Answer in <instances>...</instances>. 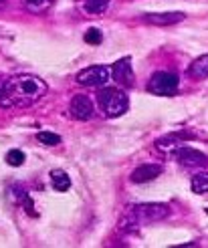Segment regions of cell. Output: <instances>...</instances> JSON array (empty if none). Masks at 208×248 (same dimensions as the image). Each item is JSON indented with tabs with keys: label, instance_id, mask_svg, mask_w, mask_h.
Returning <instances> with one entry per match:
<instances>
[{
	"label": "cell",
	"instance_id": "cell-10",
	"mask_svg": "<svg viewBox=\"0 0 208 248\" xmlns=\"http://www.w3.org/2000/svg\"><path fill=\"white\" fill-rule=\"evenodd\" d=\"M162 171H164V168H162L160 164H142V166H138L136 170L131 171L129 180H131L133 184H145V182L156 180Z\"/></svg>",
	"mask_w": 208,
	"mask_h": 248
},
{
	"label": "cell",
	"instance_id": "cell-8",
	"mask_svg": "<svg viewBox=\"0 0 208 248\" xmlns=\"http://www.w3.org/2000/svg\"><path fill=\"white\" fill-rule=\"evenodd\" d=\"M112 77H113V81H117L119 85H124V87H131L133 85V81H136V75H133L131 59L129 57H124V59H119L117 63H113Z\"/></svg>",
	"mask_w": 208,
	"mask_h": 248
},
{
	"label": "cell",
	"instance_id": "cell-15",
	"mask_svg": "<svg viewBox=\"0 0 208 248\" xmlns=\"http://www.w3.org/2000/svg\"><path fill=\"white\" fill-rule=\"evenodd\" d=\"M24 6L32 15H43L53 6V0H24Z\"/></svg>",
	"mask_w": 208,
	"mask_h": 248
},
{
	"label": "cell",
	"instance_id": "cell-7",
	"mask_svg": "<svg viewBox=\"0 0 208 248\" xmlns=\"http://www.w3.org/2000/svg\"><path fill=\"white\" fill-rule=\"evenodd\" d=\"M69 115L75 121H89L95 115L93 101L87 95H73L69 103Z\"/></svg>",
	"mask_w": 208,
	"mask_h": 248
},
{
	"label": "cell",
	"instance_id": "cell-1",
	"mask_svg": "<svg viewBox=\"0 0 208 248\" xmlns=\"http://www.w3.org/2000/svg\"><path fill=\"white\" fill-rule=\"evenodd\" d=\"M47 89V83L36 75L22 73V75L10 77L0 89V107H29L45 97Z\"/></svg>",
	"mask_w": 208,
	"mask_h": 248
},
{
	"label": "cell",
	"instance_id": "cell-2",
	"mask_svg": "<svg viewBox=\"0 0 208 248\" xmlns=\"http://www.w3.org/2000/svg\"><path fill=\"white\" fill-rule=\"evenodd\" d=\"M97 101L107 117H121L129 109L128 95L115 87H101V91L97 93Z\"/></svg>",
	"mask_w": 208,
	"mask_h": 248
},
{
	"label": "cell",
	"instance_id": "cell-19",
	"mask_svg": "<svg viewBox=\"0 0 208 248\" xmlns=\"http://www.w3.org/2000/svg\"><path fill=\"white\" fill-rule=\"evenodd\" d=\"M83 41L87 43V45H99V43L103 41V34H101V31H99V29H89L87 32H85Z\"/></svg>",
	"mask_w": 208,
	"mask_h": 248
},
{
	"label": "cell",
	"instance_id": "cell-5",
	"mask_svg": "<svg viewBox=\"0 0 208 248\" xmlns=\"http://www.w3.org/2000/svg\"><path fill=\"white\" fill-rule=\"evenodd\" d=\"M77 83L83 87H105L112 79V69L107 65H91L87 69H81L77 73Z\"/></svg>",
	"mask_w": 208,
	"mask_h": 248
},
{
	"label": "cell",
	"instance_id": "cell-12",
	"mask_svg": "<svg viewBox=\"0 0 208 248\" xmlns=\"http://www.w3.org/2000/svg\"><path fill=\"white\" fill-rule=\"evenodd\" d=\"M186 73H188V77L194 79V81L206 79L208 77V55H200V57L194 59Z\"/></svg>",
	"mask_w": 208,
	"mask_h": 248
},
{
	"label": "cell",
	"instance_id": "cell-9",
	"mask_svg": "<svg viewBox=\"0 0 208 248\" xmlns=\"http://www.w3.org/2000/svg\"><path fill=\"white\" fill-rule=\"evenodd\" d=\"M184 12H145L142 20L154 24V27H172V24L184 20Z\"/></svg>",
	"mask_w": 208,
	"mask_h": 248
},
{
	"label": "cell",
	"instance_id": "cell-14",
	"mask_svg": "<svg viewBox=\"0 0 208 248\" xmlns=\"http://www.w3.org/2000/svg\"><path fill=\"white\" fill-rule=\"evenodd\" d=\"M107 6H109V0H83V10L91 16L103 15L107 10Z\"/></svg>",
	"mask_w": 208,
	"mask_h": 248
},
{
	"label": "cell",
	"instance_id": "cell-17",
	"mask_svg": "<svg viewBox=\"0 0 208 248\" xmlns=\"http://www.w3.org/2000/svg\"><path fill=\"white\" fill-rule=\"evenodd\" d=\"M24 159H27V155H24L20 150H10L6 154V164L12 168H20L24 164Z\"/></svg>",
	"mask_w": 208,
	"mask_h": 248
},
{
	"label": "cell",
	"instance_id": "cell-6",
	"mask_svg": "<svg viewBox=\"0 0 208 248\" xmlns=\"http://www.w3.org/2000/svg\"><path fill=\"white\" fill-rule=\"evenodd\" d=\"M174 157L180 166L184 168H202V166H208V155L194 150L190 145H180L174 150Z\"/></svg>",
	"mask_w": 208,
	"mask_h": 248
},
{
	"label": "cell",
	"instance_id": "cell-4",
	"mask_svg": "<svg viewBox=\"0 0 208 248\" xmlns=\"http://www.w3.org/2000/svg\"><path fill=\"white\" fill-rule=\"evenodd\" d=\"M180 89V79L174 73H168V71H158L150 77L148 83V91L154 95H160V97H172L176 95Z\"/></svg>",
	"mask_w": 208,
	"mask_h": 248
},
{
	"label": "cell",
	"instance_id": "cell-16",
	"mask_svg": "<svg viewBox=\"0 0 208 248\" xmlns=\"http://www.w3.org/2000/svg\"><path fill=\"white\" fill-rule=\"evenodd\" d=\"M192 192L194 194H208V171L196 173L192 178Z\"/></svg>",
	"mask_w": 208,
	"mask_h": 248
},
{
	"label": "cell",
	"instance_id": "cell-18",
	"mask_svg": "<svg viewBox=\"0 0 208 248\" xmlns=\"http://www.w3.org/2000/svg\"><path fill=\"white\" fill-rule=\"evenodd\" d=\"M36 140H39L43 145H59L61 143V135L51 133V131H39L36 133Z\"/></svg>",
	"mask_w": 208,
	"mask_h": 248
},
{
	"label": "cell",
	"instance_id": "cell-11",
	"mask_svg": "<svg viewBox=\"0 0 208 248\" xmlns=\"http://www.w3.org/2000/svg\"><path fill=\"white\" fill-rule=\"evenodd\" d=\"M190 138H192V135L190 133H184V131H180V133H168V135H164V138L156 140V147H158V150H162V152H174L176 147L182 145V141L190 140Z\"/></svg>",
	"mask_w": 208,
	"mask_h": 248
},
{
	"label": "cell",
	"instance_id": "cell-3",
	"mask_svg": "<svg viewBox=\"0 0 208 248\" xmlns=\"http://www.w3.org/2000/svg\"><path fill=\"white\" fill-rule=\"evenodd\" d=\"M129 212L136 216L140 222V226L144 224H152V222H160L170 216V206L168 204H158V202H148V204H136L129 208Z\"/></svg>",
	"mask_w": 208,
	"mask_h": 248
},
{
	"label": "cell",
	"instance_id": "cell-13",
	"mask_svg": "<svg viewBox=\"0 0 208 248\" xmlns=\"http://www.w3.org/2000/svg\"><path fill=\"white\" fill-rule=\"evenodd\" d=\"M51 186H53V190H57V192H67L71 188V178L63 170H53L51 171Z\"/></svg>",
	"mask_w": 208,
	"mask_h": 248
}]
</instances>
